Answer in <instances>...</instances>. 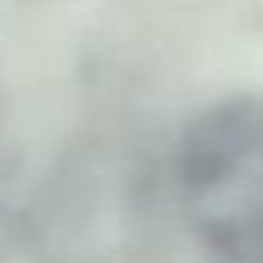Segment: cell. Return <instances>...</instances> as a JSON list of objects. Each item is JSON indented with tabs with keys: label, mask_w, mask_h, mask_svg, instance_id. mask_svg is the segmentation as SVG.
Listing matches in <instances>:
<instances>
[{
	"label": "cell",
	"mask_w": 263,
	"mask_h": 263,
	"mask_svg": "<svg viewBox=\"0 0 263 263\" xmlns=\"http://www.w3.org/2000/svg\"><path fill=\"white\" fill-rule=\"evenodd\" d=\"M177 217L170 160L137 137L90 134L27 206L30 263H163Z\"/></svg>",
	"instance_id": "1"
},
{
	"label": "cell",
	"mask_w": 263,
	"mask_h": 263,
	"mask_svg": "<svg viewBox=\"0 0 263 263\" xmlns=\"http://www.w3.org/2000/svg\"><path fill=\"white\" fill-rule=\"evenodd\" d=\"M180 220L206 263H263V93L203 107L170 150Z\"/></svg>",
	"instance_id": "2"
},
{
	"label": "cell",
	"mask_w": 263,
	"mask_h": 263,
	"mask_svg": "<svg viewBox=\"0 0 263 263\" xmlns=\"http://www.w3.org/2000/svg\"><path fill=\"white\" fill-rule=\"evenodd\" d=\"M0 263H30L27 206L0 203Z\"/></svg>",
	"instance_id": "3"
}]
</instances>
